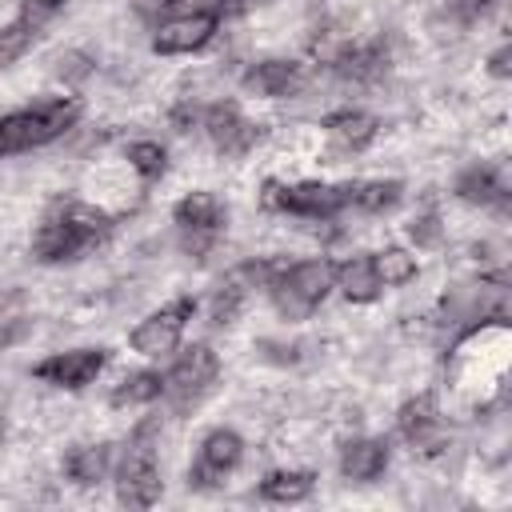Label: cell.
Masks as SVG:
<instances>
[{
    "instance_id": "obj_1",
    "label": "cell",
    "mask_w": 512,
    "mask_h": 512,
    "mask_svg": "<svg viewBox=\"0 0 512 512\" xmlns=\"http://www.w3.org/2000/svg\"><path fill=\"white\" fill-rule=\"evenodd\" d=\"M112 228H116L112 212L72 196L44 212V220L32 232L28 252L36 264H72V260L96 252L112 236Z\"/></svg>"
},
{
    "instance_id": "obj_2",
    "label": "cell",
    "mask_w": 512,
    "mask_h": 512,
    "mask_svg": "<svg viewBox=\"0 0 512 512\" xmlns=\"http://www.w3.org/2000/svg\"><path fill=\"white\" fill-rule=\"evenodd\" d=\"M76 120H80V100L76 96H44L36 104L4 112L0 116V160L60 140L64 132L76 128Z\"/></svg>"
},
{
    "instance_id": "obj_3",
    "label": "cell",
    "mask_w": 512,
    "mask_h": 512,
    "mask_svg": "<svg viewBox=\"0 0 512 512\" xmlns=\"http://www.w3.org/2000/svg\"><path fill=\"white\" fill-rule=\"evenodd\" d=\"M332 272L336 264L316 256V260H292V264H276L264 292L272 296L276 312L284 320H308L332 292Z\"/></svg>"
},
{
    "instance_id": "obj_4",
    "label": "cell",
    "mask_w": 512,
    "mask_h": 512,
    "mask_svg": "<svg viewBox=\"0 0 512 512\" xmlns=\"http://www.w3.org/2000/svg\"><path fill=\"white\" fill-rule=\"evenodd\" d=\"M260 200H264V208H272L280 216L332 224L336 216L352 212V180H344V184H328V180H296V184L268 180Z\"/></svg>"
},
{
    "instance_id": "obj_5",
    "label": "cell",
    "mask_w": 512,
    "mask_h": 512,
    "mask_svg": "<svg viewBox=\"0 0 512 512\" xmlns=\"http://www.w3.org/2000/svg\"><path fill=\"white\" fill-rule=\"evenodd\" d=\"M116 496L120 504L128 508H152L164 492V480H160V464H156V420H144L124 452L116 456Z\"/></svg>"
},
{
    "instance_id": "obj_6",
    "label": "cell",
    "mask_w": 512,
    "mask_h": 512,
    "mask_svg": "<svg viewBox=\"0 0 512 512\" xmlns=\"http://www.w3.org/2000/svg\"><path fill=\"white\" fill-rule=\"evenodd\" d=\"M220 380V356L208 344H188L164 372V396L172 412H192Z\"/></svg>"
},
{
    "instance_id": "obj_7",
    "label": "cell",
    "mask_w": 512,
    "mask_h": 512,
    "mask_svg": "<svg viewBox=\"0 0 512 512\" xmlns=\"http://www.w3.org/2000/svg\"><path fill=\"white\" fill-rule=\"evenodd\" d=\"M224 220H228V208L220 204V196H212V192H188V196H180L176 208H172V224L180 232L184 256L204 260L212 252V244L220 240Z\"/></svg>"
},
{
    "instance_id": "obj_8",
    "label": "cell",
    "mask_w": 512,
    "mask_h": 512,
    "mask_svg": "<svg viewBox=\"0 0 512 512\" xmlns=\"http://www.w3.org/2000/svg\"><path fill=\"white\" fill-rule=\"evenodd\" d=\"M196 316V300L192 296H176V300H168L164 308H156V312H148L136 328H132V352H140L144 360H164V356H172L176 348H180V336H184V328H188V320Z\"/></svg>"
},
{
    "instance_id": "obj_9",
    "label": "cell",
    "mask_w": 512,
    "mask_h": 512,
    "mask_svg": "<svg viewBox=\"0 0 512 512\" xmlns=\"http://www.w3.org/2000/svg\"><path fill=\"white\" fill-rule=\"evenodd\" d=\"M208 144L220 152V156H244L260 144V124L248 120L240 112L236 100H212V104H200V124H196Z\"/></svg>"
},
{
    "instance_id": "obj_10",
    "label": "cell",
    "mask_w": 512,
    "mask_h": 512,
    "mask_svg": "<svg viewBox=\"0 0 512 512\" xmlns=\"http://www.w3.org/2000/svg\"><path fill=\"white\" fill-rule=\"evenodd\" d=\"M240 460H244V440H240V432H232V428H212V432L200 440V448H196V460H192V468H188V488L208 492V488L224 484V480L240 468Z\"/></svg>"
},
{
    "instance_id": "obj_11",
    "label": "cell",
    "mask_w": 512,
    "mask_h": 512,
    "mask_svg": "<svg viewBox=\"0 0 512 512\" xmlns=\"http://www.w3.org/2000/svg\"><path fill=\"white\" fill-rule=\"evenodd\" d=\"M104 364H108V348H68V352H52V356L36 360L32 380H40L48 388L80 392L104 372Z\"/></svg>"
},
{
    "instance_id": "obj_12",
    "label": "cell",
    "mask_w": 512,
    "mask_h": 512,
    "mask_svg": "<svg viewBox=\"0 0 512 512\" xmlns=\"http://www.w3.org/2000/svg\"><path fill=\"white\" fill-rule=\"evenodd\" d=\"M220 16L216 12H188V16H160L152 28V48L160 56H188L216 40Z\"/></svg>"
},
{
    "instance_id": "obj_13",
    "label": "cell",
    "mask_w": 512,
    "mask_h": 512,
    "mask_svg": "<svg viewBox=\"0 0 512 512\" xmlns=\"http://www.w3.org/2000/svg\"><path fill=\"white\" fill-rule=\"evenodd\" d=\"M304 84H308V68L300 60H284V56L256 60L240 72V88L252 96H264V100H292L304 92Z\"/></svg>"
},
{
    "instance_id": "obj_14",
    "label": "cell",
    "mask_w": 512,
    "mask_h": 512,
    "mask_svg": "<svg viewBox=\"0 0 512 512\" xmlns=\"http://www.w3.org/2000/svg\"><path fill=\"white\" fill-rule=\"evenodd\" d=\"M396 432L412 444V452H424V456H436V452H444V444H448L444 420H440L436 400H432L428 392L400 404V412H396Z\"/></svg>"
},
{
    "instance_id": "obj_15",
    "label": "cell",
    "mask_w": 512,
    "mask_h": 512,
    "mask_svg": "<svg viewBox=\"0 0 512 512\" xmlns=\"http://www.w3.org/2000/svg\"><path fill=\"white\" fill-rule=\"evenodd\" d=\"M320 128H324V140H328L332 156H356L380 136V120L364 108H336L320 120Z\"/></svg>"
},
{
    "instance_id": "obj_16",
    "label": "cell",
    "mask_w": 512,
    "mask_h": 512,
    "mask_svg": "<svg viewBox=\"0 0 512 512\" xmlns=\"http://www.w3.org/2000/svg\"><path fill=\"white\" fill-rule=\"evenodd\" d=\"M392 464V448L384 436H352L340 448V476L348 484H372L388 472Z\"/></svg>"
},
{
    "instance_id": "obj_17",
    "label": "cell",
    "mask_w": 512,
    "mask_h": 512,
    "mask_svg": "<svg viewBox=\"0 0 512 512\" xmlns=\"http://www.w3.org/2000/svg\"><path fill=\"white\" fill-rule=\"evenodd\" d=\"M332 288H336L348 304H372V300L384 292V284H380V276H376V264H372V252H360V256L340 260L336 272H332Z\"/></svg>"
},
{
    "instance_id": "obj_18",
    "label": "cell",
    "mask_w": 512,
    "mask_h": 512,
    "mask_svg": "<svg viewBox=\"0 0 512 512\" xmlns=\"http://www.w3.org/2000/svg\"><path fill=\"white\" fill-rule=\"evenodd\" d=\"M452 192H456V200L476 204V208H508V184H504V176H500L496 168H488V164H468V168L456 176Z\"/></svg>"
},
{
    "instance_id": "obj_19",
    "label": "cell",
    "mask_w": 512,
    "mask_h": 512,
    "mask_svg": "<svg viewBox=\"0 0 512 512\" xmlns=\"http://www.w3.org/2000/svg\"><path fill=\"white\" fill-rule=\"evenodd\" d=\"M116 468V444H76L64 452V476L80 488H96Z\"/></svg>"
},
{
    "instance_id": "obj_20",
    "label": "cell",
    "mask_w": 512,
    "mask_h": 512,
    "mask_svg": "<svg viewBox=\"0 0 512 512\" xmlns=\"http://www.w3.org/2000/svg\"><path fill=\"white\" fill-rule=\"evenodd\" d=\"M316 488V472L308 468H276L260 480V500L268 504H300Z\"/></svg>"
},
{
    "instance_id": "obj_21",
    "label": "cell",
    "mask_w": 512,
    "mask_h": 512,
    "mask_svg": "<svg viewBox=\"0 0 512 512\" xmlns=\"http://www.w3.org/2000/svg\"><path fill=\"white\" fill-rule=\"evenodd\" d=\"M160 396H164V372L140 368V372H128V376L112 388L108 404H112V408H140V404H152V400H160Z\"/></svg>"
},
{
    "instance_id": "obj_22",
    "label": "cell",
    "mask_w": 512,
    "mask_h": 512,
    "mask_svg": "<svg viewBox=\"0 0 512 512\" xmlns=\"http://www.w3.org/2000/svg\"><path fill=\"white\" fill-rule=\"evenodd\" d=\"M400 200H404L400 180H352V212H360V216L392 212Z\"/></svg>"
},
{
    "instance_id": "obj_23",
    "label": "cell",
    "mask_w": 512,
    "mask_h": 512,
    "mask_svg": "<svg viewBox=\"0 0 512 512\" xmlns=\"http://www.w3.org/2000/svg\"><path fill=\"white\" fill-rule=\"evenodd\" d=\"M244 300H248V280H244L240 268H236V272L212 292V300H208V324H212V328H228V324H236Z\"/></svg>"
},
{
    "instance_id": "obj_24",
    "label": "cell",
    "mask_w": 512,
    "mask_h": 512,
    "mask_svg": "<svg viewBox=\"0 0 512 512\" xmlns=\"http://www.w3.org/2000/svg\"><path fill=\"white\" fill-rule=\"evenodd\" d=\"M372 264H376V276L384 288H404L416 280L420 264L408 248H384V252H372Z\"/></svg>"
},
{
    "instance_id": "obj_25",
    "label": "cell",
    "mask_w": 512,
    "mask_h": 512,
    "mask_svg": "<svg viewBox=\"0 0 512 512\" xmlns=\"http://www.w3.org/2000/svg\"><path fill=\"white\" fill-rule=\"evenodd\" d=\"M124 160H128V168H132L144 184H152V180H160V176L168 172V152H164L156 140H132V144L124 148Z\"/></svg>"
},
{
    "instance_id": "obj_26",
    "label": "cell",
    "mask_w": 512,
    "mask_h": 512,
    "mask_svg": "<svg viewBox=\"0 0 512 512\" xmlns=\"http://www.w3.org/2000/svg\"><path fill=\"white\" fill-rule=\"evenodd\" d=\"M36 32H40V28H32V24H28V20H20V16H16L12 24H4V28H0V72H4V68H12V64L32 48Z\"/></svg>"
},
{
    "instance_id": "obj_27",
    "label": "cell",
    "mask_w": 512,
    "mask_h": 512,
    "mask_svg": "<svg viewBox=\"0 0 512 512\" xmlns=\"http://www.w3.org/2000/svg\"><path fill=\"white\" fill-rule=\"evenodd\" d=\"M408 240H412L416 248H436V244L444 240V224H440V212H436V208H424V212H416V216H412V224H408Z\"/></svg>"
},
{
    "instance_id": "obj_28",
    "label": "cell",
    "mask_w": 512,
    "mask_h": 512,
    "mask_svg": "<svg viewBox=\"0 0 512 512\" xmlns=\"http://www.w3.org/2000/svg\"><path fill=\"white\" fill-rule=\"evenodd\" d=\"M160 16H188V12H224V0H152Z\"/></svg>"
},
{
    "instance_id": "obj_29",
    "label": "cell",
    "mask_w": 512,
    "mask_h": 512,
    "mask_svg": "<svg viewBox=\"0 0 512 512\" xmlns=\"http://www.w3.org/2000/svg\"><path fill=\"white\" fill-rule=\"evenodd\" d=\"M56 76H60L64 84H80V80L92 76V60H88L84 52H64V56L56 60Z\"/></svg>"
},
{
    "instance_id": "obj_30",
    "label": "cell",
    "mask_w": 512,
    "mask_h": 512,
    "mask_svg": "<svg viewBox=\"0 0 512 512\" xmlns=\"http://www.w3.org/2000/svg\"><path fill=\"white\" fill-rule=\"evenodd\" d=\"M60 8H64V0H20V12L16 16L28 20L32 28H44Z\"/></svg>"
},
{
    "instance_id": "obj_31",
    "label": "cell",
    "mask_w": 512,
    "mask_h": 512,
    "mask_svg": "<svg viewBox=\"0 0 512 512\" xmlns=\"http://www.w3.org/2000/svg\"><path fill=\"white\" fill-rule=\"evenodd\" d=\"M444 4V12L456 20V24H472V20H480L496 0H440Z\"/></svg>"
},
{
    "instance_id": "obj_32",
    "label": "cell",
    "mask_w": 512,
    "mask_h": 512,
    "mask_svg": "<svg viewBox=\"0 0 512 512\" xmlns=\"http://www.w3.org/2000/svg\"><path fill=\"white\" fill-rule=\"evenodd\" d=\"M32 332V320H24V316H12V320H0V356L12 348V344H20L24 336Z\"/></svg>"
},
{
    "instance_id": "obj_33",
    "label": "cell",
    "mask_w": 512,
    "mask_h": 512,
    "mask_svg": "<svg viewBox=\"0 0 512 512\" xmlns=\"http://www.w3.org/2000/svg\"><path fill=\"white\" fill-rule=\"evenodd\" d=\"M488 72H492L496 80H508V76H512V44H508V40L488 56Z\"/></svg>"
}]
</instances>
